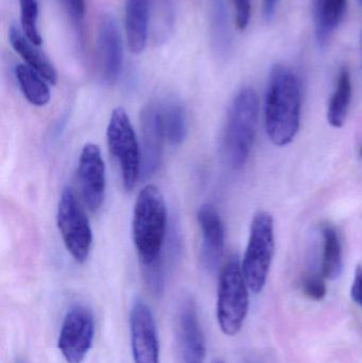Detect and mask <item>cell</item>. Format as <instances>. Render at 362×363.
<instances>
[{
	"label": "cell",
	"mask_w": 362,
	"mask_h": 363,
	"mask_svg": "<svg viewBox=\"0 0 362 363\" xmlns=\"http://www.w3.org/2000/svg\"><path fill=\"white\" fill-rule=\"evenodd\" d=\"M248 285L237 255L221 268L217 298V319L223 334L235 336L244 325L249 308Z\"/></svg>",
	"instance_id": "obj_4"
},
{
	"label": "cell",
	"mask_w": 362,
	"mask_h": 363,
	"mask_svg": "<svg viewBox=\"0 0 362 363\" xmlns=\"http://www.w3.org/2000/svg\"><path fill=\"white\" fill-rule=\"evenodd\" d=\"M132 354L135 363H159V345L154 318L146 303L136 301L130 315Z\"/></svg>",
	"instance_id": "obj_10"
},
{
	"label": "cell",
	"mask_w": 362,
	"mask_h": 363,
	"mask_svg": "<svg viewBox=\"0 0 362 363\" xmlns=\"http://www.w3.org/2000/svg\"><path fill=\"white\" fill-rule=\"evenodd\" d=\"M142 127V170L145 178L159 169L163 160V145L166 138L161 102L152 101L142 108L140 114Z\"/></svg>",
	"instance_id": "obj_9"
},
{
	"label": "cell",
	"mask_w": 362,
	"mask_h": 363,
	"mask_svg": "<svg viewBox=\"0 0 362 363\" xmlns=\"http://www.w3.org/2000/svg\"><path fill=\"white\" fill-rule=\"evenodd\" d=\"M153 21V34L157 43L169 38L176 18L178 0H150Z\"/></svg>",
	"instance_id": "obj_22"
},
{
	"label": "cell",
	"mask_w": 362,
	"mask_h": 363,
	"mask_svg": "<svg viewBox=\"0 0 362 363\" xmlns=\"http://www.w3.org/2000/svg\"><path fill=\"white\" fill-rule=\"evenodd\" d=\"M100 74L108 84L116 82L123 67V51L120 30L114 15L102 17L97 38Z\"/></svg>",
	"instance_id": "obj_12"
},
{
	"label": "cell",
	"mask_w": 362,
	"mask_h": 363,
	"mask_svg": "<svg viewBox=\"0 0 362 363\" xmlns=\"http://www.w3.org/2000/svg\"><path fill=\"white\" fill-rule=\"evenodd\" d=\"M179 342L183 363H203L206 347L197 309L186 301L179 315Z\"/></svg>",
	"instance_id": "obj_14"
},
{
	"label": "cell",
	"mask_w": 362,
	"mask_h": 363,
	"mask_svg": "<svg viewBox=\"0 0 362 363\" xmlns=\"http://www.w3.org/2000/svg\"><path fill=\"white\" fill-rule=\"evenodd\" d=\"M167 205L155 185L142 188L136 199L132 221V236L142 267L161 259L167 230Z\"/></svg>",
	"instance_id": "obj_2"
},
{
	"label": "cell",
	"mask_w": 362,
	"mask_h": 363,
	"mask_svg": "<svg viewBox=\"0 0 362 363\" xmlns=\"http://www.w3.org/2000/svg\"><path fill=\"white\" fill-rule=\"evenodd\" d=\"M95 323L91 311L74 305L66 313L57 347L68 363H82L93 345Z\"/></svg>",
	"instance_id": "obj_8"
},
{
	"label": "cell",
	"mask_w": 362,
	"mask_h": 363,
	"mask_svg": "<svg viewBox=\"0 0 362 363\" xmlns=\"http://www.w3.org/2000/svg\"><path fill=\"white\" fill-rule=\"evenodd\" d=\"M9 38L14 50L23 57L28 66L33 68L47 82L55 85L57 81V70L50 60L18 28H10Z\"/></svg>",
	"instance_id": "obj_17"
},
{
	"label": "cell",
	"mask_w": 362,
	"mask_h": 363,
	"mask_svg": "<svg viewBox=\"0 0 362 363\" xmlns=\"http://www.w3.org/2000/svg\"><path fill=\"white\" fill-rule=\"evenodd\" d=\"M150 21V0H125V33L133 55H140L146 48Z\"/></svg>",
	"instance_id": "obj_15"
},
{
	"label": "cell",
	"mask_w": 362,
	"mask_h": 363,
	"mask_svg": "<svg viewBox=\"0 0 362 363\" xmlns=\"http://www.w3.org/2000/svg\"><path fill=\"white\" fill-rule=\"evenodd\" d=\"M164 129L166 138L172 145H180L186 136V111L178 99L162 102Z\"/></svg>",
	"instance_id": "obj_21"
},
{
	"label": "cell",
	"mask_w": 362,
	"mask_h": 363,
	"mask_svg": "<svg viewBox=\"0 0 362 363\" xmlns=\"http://www.w3.org/2000/svg\"><path fill=\"white\" fill-rule=\"evenodd\" d=\"M108 149L120 166L123 187L133 189L142 170V151L129 115L123 108H116L111 115L106 129Z\"/></svg>",
	"instance_id": "obj_6"
},
{
	"label": "cell",
	"mask_w": 362,
	"mask_h": 363,
	"mask_svg": "<svg viewBox=\"0 0 362 363\" xmlns=\"http://www.w3.org/2000/svg\"><path fill=\"white\" fill-rule=\"evenodd\" d=\"M359 2H361V4L362 6V0H358Z\"/></svg>",
	"instance_id": "obj_32"
},
{
	"label": "cell",
	"mask_w": 362,
	"mask_h": 363,
	"mask_svg": "<svg viewBox=\"0 0 362 363\" xmlns=\"http://www.w3.org/2000/svg\"><path fill=\"white\" fill-rule=\"evenodd\" d=\"M351 296L353 301L362 307V266H358L355 271L354 281L351 288Z\"/></svg>",
	"instance_id": "obj_28"
},
{
	"label": "cell",
	"mask_w": 362,
	"mask_h": 363,
	"mask_svg": "<svg viewBox=\"0 0 362 363\" xmlns=\"http://www.w3.org/2000/svg\"><path fill=\"white\" fill-rule=\"evenodd\" d=\"M274 222L267 211H259L251 223L250 238L242 268L249 289L259 294L265 287L273 259Z\"/></svg>",
	"instance_id": "obj_5"
},
{
	"label": "cell",
	"mask_w": 362,
	"mask_h": 363,
	"mask_svg": "<svg viewBox=\"0 0 362 363\" xmlns=\"http://www.w3.org/2000/svg\"><path fill=\"white\" fill-rule=\"evenodd\" d=\"M352 78L346 67L340 70L335 91L329 100L327 121L333 128H341L348 117L349 108L352 101Z\"/></svg>",
	"instance_id": "obj_18"
},
{
	"label": "cell",
	"mask_w": 362,
	"mask_h": 363,
	"mask_svg": "<svg viewBox=\"0 0 362 363\" xmlns=\"http://www.w3.org/2000/svg\"><path fill=\"white\" fill-rule=\"evenodd\" d=\"M16 363H23V362H17Z\"/></svg>",
	"instance_id": "obj_33"
},
{
	"label": "cell",
	"mask_w": 362,
	"mask_h": 363,
	"mask_svg": "<svg viewBox=\"0 0 362 363\" xmlns=\"http://www.w3.org/2000/svg\"><path fill=\"white\" fill-rule=\"evenodd\" d=\"M361 157H362V147H361Z\"/></svg>",
	"instance_id": "obj_31"
},
{
	"label": "cell",
	"mask_w": 362,
	"mask_h": 363,
	"mask_svg": "<svg viewBox=\"0 0 362 363\" xmlns=\"http://www.w3.org/2000/svg\"><path fill=\"white\" fill-rule=\"evenodd\" d=\"M301 119V85L293 69L276 64L272 67L265 97V125L268 138L284 147L295 140Z\"/></svg>",
	"instance_id": "obj_1"
},
{
	"label": "cell",
	"mask_w": 362,
	"mask_h": 363,
	"mask_svg": "<svg viewBox=\"0 0 362 363\" xmlns=\"http://www.w3.org/2000/svg\"><path fill=\"white\" fill-rule=\"evenodd\" d=\"M21 21L23 32L34 45L42 44V36L38 30V0H19Z\"/></svg>",
	"instance_id": "obj_23"
},
{
	"label": "cell",
	"mask_w": 362,
	"mask_h": 363,
	"mask_svg": "<svg viewBox=\"0 0 362 363\" xmlns=\"http://www.w3.org/2000/svg\"><path fill=\"white\" fill-rule=\"evenodd\" d=\"M64 11L69 17L78 38L83 36V21L85 16V0H60Z\"/></svg>",
	"instance_id": "obj_25"
},
{
	"label": "cell",
	"mask_w": 362,
	"mask_h": 363,
	"mask_svg": "<svg viewBox=\"0 0 362 363\" xmlns=\"http://www.w3.org/2000/svg\"><path fill=\"white\" fill-rule=\"evenodd\" d=\"M348 0H314L316 40L324 47L344 21Z\"/></svg>",
	"instance_id": "obj_16"
},
{
	"label": "cell",
	"mask_w": 362,
	"mask_h": 363,
	"mask_svg": "<svg viewBox=\"0 0 362 363\" xmlns=\"http://www.w3.org/2000/svg\"><path fill=\"white\" fill-rule=\"evenodd\" d=\"M227 14L223 0H213V29L215 40L219 48L225 47L227 42Z\"/></svg>",
	"instance_id": "obj_24"
},
{
	"label": "cell",
	"mask_w": 362,
	"mask_h": 363,
	"mask_svg": "<svg viewBox=\"0 0 362 363\" xmlns=\"http://www.w3.org/2000/svg\"><path fill=\"white\" fill-rule=\"evenodd\" d=\"M15 76L26 99L32 106H44L50 100L47 81L36 70L26 64L15 67Z\"/></svg>",
	"instance_id": "obj_19"
},
{
	"label": "cell",
	"mask_w": 362,
	"mask_h": 363,
	"mask_svg": "<svg viewBox=\"0 0 362 363\" xmlns=\"http://www.w3.org/2000/svg\"><path fill=\"white\" fill-rule=\"evenodd\" d=\"M323 237L322 275L327 279H337L344 269L341 241L337 230L331 224L321 230Z\"/></svg>",
	"instance_id": "obj_20"
},
{
	"label": "cell",
	"mask_w": 362,
	"mask_h": 363,
	"mask_svg": "<svg viewBox=\"0 0 362 363\" xmlns=\"http://www.w3.org/2000/svg\"><path fill=\"white\" fill-rule=\"evenodd\" d=\"M198 222L202 232L201 260L208 271L220 264L225 252V233L218 211L212 204H204L198 211Z\"/></svg>",
	"instance_id": "obj_13"
},
{
	"label": "cell",
	"mask_w": 362,
	"mask_h": 363,
	"mask_svg": "<svg viewBox=\"0 0 362 363\" xmlns=\"http://www.w3.org/2000/svg\"><path fill=\"white\" fill-rule=\"evenodd\" d=\"M57 224L66 250L77 262L83 264L91 252L93 233L89 218L70 187L60 196Z\"/></svg>",
	"instance_id": "obj_7"
},
{
	"label": "cell",
	"mask_w": 362,
	"mask_h": 363,
	"mask_svg": "<svg viewBox=\"0 0 362 363\" xmlns=\"http://www.w3.org/2000/svg\"><path fill=\"white\" fill-rule=\"evenodd\" d=\"M278 0H264V16L270 19L276 14L278 8Z\"/></svg>",
	"instance_id": "obj_29"
},
{
	"label": "cell",
	"mask_w": 362,
	"mask_h": 363,
	"mask_svg": "<svg viewBox=\"0 0 362 363\" xmlns=\"http://www.w3.org/2000/svg\"><path fill=\"white\" fill-rule=\"evenodd\" d=\"M325 277L320 274H310L304 279L303 291L307 298L314 301H321L327 296Z\"/></svg>",
	"instance_id": "obj_26"
},
{
	"label": "cell",
	"mask_w": 362,
	"mask_h": 363,
	"mask_svg": "<svg viewBox=\"0 0 362 363\" xmlns=\"http://www.w3.org/2000/svg\"><path fill=\"white\" fill-rule=\"evenodd\" d=\"M78 178L87 208L97 211L106 196V164L97 145L83 147L79 159Z\"/></svg>",
	"instance_id": "obj_11"
},
{
	"label": "cell",
	"mask_w": 362,
	"mask_h": 363,
	"mask_svg": "<svg viewBox=\"0 0 362 363\" xmlns=\"http://www.w3.org/2000/svg\"><path fill=\"white\" fill-rule=\"evenodd\" d=\"M213 363H223V362H221V360H216V362H214Z\"/></svg>",
	"instance_id": "obj_30"
},
{
	"label": "cell",
	"mask_w": 362,
	"mask_h": 363,
	"mask_svg": "<svg viewBox=\"0 0 362 363\" xmlns=\"http://www.w3.org/2000/svg\"><path fill=\"white\" fill-rule=\"evenodd\" d=\"M235 6L236 26L244 31L250 23L252 0H233Z\"/></svg>",
	"instance_id": "obj_27"
},
{
	"label": "cell",
	"mask_w": 362,
	"mask_h": 363,
	"mask_svg": "<svg viewBox=\"0 0 362 363\" xmlns=\"http://www.w3.org/2000/svg\"><path fill=\"white\" fill-rule=\"evenodd\" d=\"M259 113L256 91L251 87L242 89L230 108L225 133V157L233 169H242L248 162L256 135Z\"/></svg>",
	"instance_id": "obj_3"
}]
</instances>
